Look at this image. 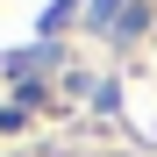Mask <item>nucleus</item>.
<instances>
[{
	"mask_svg": "<svg viewBox=\"0 0 157 157\" xmlns=\"http://www.w3.org/2000/svg\"><path fill=\"white\" fill-rule=\"evenodd\" d=\"M93 14L100 21H121V0H93Z\"/></svg>",
	"mask_w": 157,
	"mask_h": 157,
	"instance_id": "1",
	"label": "nucleus"
}]
</instances>
